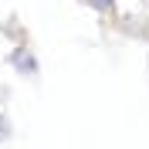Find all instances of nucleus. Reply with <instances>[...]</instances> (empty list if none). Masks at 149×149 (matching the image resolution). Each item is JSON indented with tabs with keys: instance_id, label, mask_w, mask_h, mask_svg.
Here are the masks:
<instances>
[{
	"instance_id": "f257e3e1",
	"label": "nucleus",
	"mask_w": 149,
	"mask_h": 149,
	"mask_svg": "<svg viewBox=\"0 0 149 149\" xmlns=\"http://www.w3.org/2000/svg\"><path fill=\"white\" fill-rule=\"evenodd\" d=\"M7 65L14 68L17 74H24V78H37V74H41V61H37V54L31 51V44H27V41H17V44L10 47Z\"/></svg>"
},
{
	"instance_id": "f03ea898",
	"label": "nucleus",
	"mask_w": 149,
	"mask_h": 149,
	"mask_svg": "<svg viewBox=\"0 0 149 149\" xmlns=\"http://www.w3.org/2000/svg\"><path fill=\"white\" fill-rule=\"evenodd\" d=\"M85 7H92L98 17H119V0H81Z\"/></svg>"
},
{
	"instance_id": "7ed1b4c3",
	"label": "nucleus",
	"mask_w": 149,
	"mask_h": 149,
	"mask_svg": "<svg viewBox=\"0 0 149 149\" xmlns=\"http://www.w3.org/2000/svg\"><path fill=\"white\" fill-rule=\"evenodd\" d=\"M10 136H14V129H10V119L0 112V142H10Z\"/></svg>"
},
{
	"instance_id": "20e7f679",
	"label": "nucleus",
	"mask_w": 149,
	"mask_h": 149,
	"mask_svg": "<svg viewBox=\"0 0 149 149\" xmlns=\"http://www.w3.org/2000/svg\"><path fill=\"white\" fill-rule=\"evenodd\" d=\"M0 44H3V27H0Z\"/></svg>"
},
{
	"instance_id": "39448f33",
	"label": "nucleus",
	"mask_w": 149,
	"mask_h": 149,
	"mask_svg": "<svg viewBox=\"0 0 149 149\" xmlns=\"http://www.w3.org/2000/svg\"><path fill=\"white\" fill-rule=\"evenodd\" d=\"M146 3H149V0H146Z\"/></svg>"
}]
</instances>
